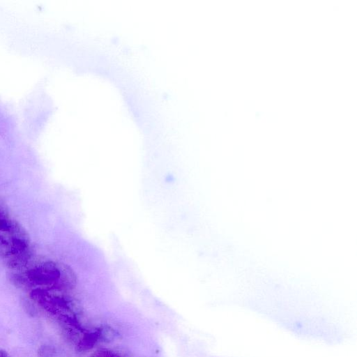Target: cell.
Masks as SVG:
<instances>
[{"instance_id": "1", "label": "cell", "mask_w": 357, "mask_h": 357, "mask_svg": "<svg viewBox=\"0 0 357 357\" xmlns=\"http://www.w3.org/2000/svg\"><path fill=\"white\" fill-rule=\"evenodd\" d=\"M21 273L26 288L38 287L57 291L69 290L77 283L76 275L70 267L53 261L35 264Z\"/></svg>"}, {"instance_id": "2", "label": "cell", "mask_w": 357, "mask_h": 357, "mask_svg": "<svg viewBox=\"0 0 357 357\" xmlns=\"http://www.w3.org/2000/svg\"><path fill=\"white\" fill-rule=\"evenodd\" d=\"M31 249L26 231L19 223L9 231L0 232V258L8 260Z\"/></svg>"}, {"instance_id": "3", "label": "cell", "mask_w": 357, "mask_h": 357, "mask_svg": "<svg viewBox=\"0 0 357 357\" xmlns=\"http://www.w3.org/2000/svg\"><path fill=\"white\" fill-rule=\"evenodd\" d=\"M17 224V222L9 218L7 208L0 202V232L11 231Z\"/></svg>"}, {"instance_id": "4", "label": "cell", "mask_w": 357, "mask_h": 357, "mask_svg": "<svg viewBox=\"0 0 357 357\" xmlns=\"http://www.w3.org/2000/svg\"><path fill=\"white\" fill-rule=\"evenodd\" d=\"M99 339L98 331L84 335L77 344L78 351H84L93 348Z\"/></svg>"}, {"instance_id": "5", "label": "cell", "mask_w": 357, "mask_h": 357, "mask_svg": "<svg viewBox=\"0 0 357 357\" xmlns=\"http://www.w3.org/2000/svg\"><path fill=\"white\" fill-rule=\"evenodd\" d=\"M99 339L105 342H111L116 337L115 331L109 326H103L98 331Z\"/></svg>"}, {"instance_id": "6", "label": "cell", "mask_w": 357, "mask_h": 357, "mask_svg": "<svg viewBox=\"0 0 357 357\" xmlns=\"http://www.w3.org/2000/svg\"><path fill=\"white\" fill-rule=\"evenodd\" d=\"M90 357H123L119 354L114 352L113 351L101 349L96 351L94 354H93Z\"/></svg>"}, {"instance_id": "7", "label": "cell", "mask_w": 357, "mask_h": 357, "mask_svg": "<svg viewBox=\"0 0 357 357\" xmlns=\"http://www.w3.org/2000/svg\"><path fill=\"white\" fill-rule=\"evenodd\" d=\"M38 357H56V354L50 347L45 345L39 349Z\"/></svg>"}, {"instance_id": "8", "label": "cell", "mask_w": 357, "mask_h": 357, "mask_svg": "<svg viewBox=\"0 0 357 357\" xmlns=\"http://www.w3.org/2000/svg\"><path fill=\"white\" fill-rule=\"evenodd\" d=\"M0 357H10V356L6 351L0 349Z\"/></svg>"}]
</instances>
